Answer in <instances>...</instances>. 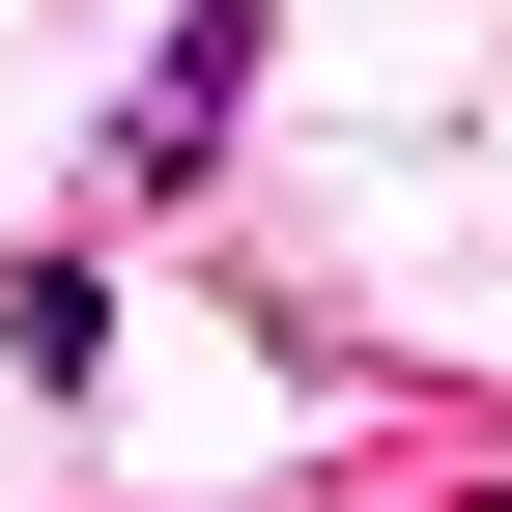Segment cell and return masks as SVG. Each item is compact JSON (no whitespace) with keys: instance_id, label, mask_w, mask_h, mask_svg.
<instances>
[{"instance_id":"cell-1","label":"cell","mask_w":512,"mask_h":512,"mask_svg":"<svg viewBox=\"0 0 512 512\" xmlns=\"http://www.w3.org/2000/svg\"><path fill=\"white\" fill-rule=\"evenodd\" d=\"M256 29H285V0H200V29L143 57V114H114V171H200V143H228V86H256Z\"/></svg>"}]
</instances>
